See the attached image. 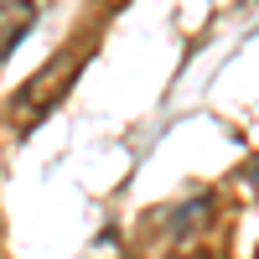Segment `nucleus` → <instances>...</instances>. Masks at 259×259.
<instances>
[{
	"instance_id": "3",
	"label": "nucleus",
	"mask_w": 259,
	"mask_h": 259,
	"mask_svg": "<svg viewBox=\"0 0 259 259\" xmlns=\"http://www.w3.org/2000/svg\"><path fill=\"white\" fill-rule=\"evenodd\" d=\"M31 26H36V6L31 0H0V62L26 41Z\"/></svg>"
},
{
	"instance_id": "1",
	"label": "nucleus",
	"mask_w": 259,
	"mask_h": 259,
	"mask_svg": "<svg viewBox=\"0 0 259 259\" xmlns=\"http://www.w3.org/2000/svg\"><path fill=\"white\" fill-rule=\"evenodd\" d=\"M78 68H83V57H78V47H68V52H57L47 68H36L31 73V83L16 94V124H36L41 114L52 109V104L68 94V83L78 78Z\"/></svg>"
},
{
	"instance_id": "5",
	"label": "nucleus",
	"mask_w": 259,
	"mask_h": 259,
	"mask_svg": "<svg viewBox=\"0 0 259 259\" xmlns=\"http://www.w3.org/2000/svg\"><path fill=\"white\" fill-rule=\"evenodd\" d=\"M192 259H207V254H192Z\"/></svg>"
},
{
	"instance_id": "2",
	"label": "nucleus",
	"mask_w": 259,
	"mask_h": 259,
	"mask_svg": "<svg viewBox=\"0 0 259 259\" xmlns=\"http://www.w3.org/2000/svg\"><path fill=\"white\" fill-rule=\"evenodd\" d=\"M212 212H218V202H212V197H192V202H182V207L156 212V218H161V233H166V239H192Z\"/></svg>"
},
{
	"instance_id": "4",
	"label": "nucleus",
	"mask_w": 259,
	"mask_h": 259,
	"mask_svg": "<svg viewBox=\"0 0 259 259\" xmlns=\"http://www.w3.org/2000/svg\"><path fill=\"white\" fill-rule=\"evenodd\" d=\"M249 182H254V187H259V161H254V166H249Z\"/></svg>"
}]
</instances>
